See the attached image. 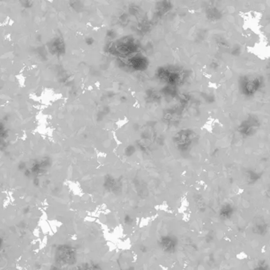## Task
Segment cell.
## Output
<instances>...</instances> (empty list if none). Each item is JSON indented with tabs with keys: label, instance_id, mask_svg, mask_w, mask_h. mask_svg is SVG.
I'll return each mask as SVG.
<instances>
[{
	"label": "cell",
	"instance_id": "277c9868",
	"mask_svg": "<svg viewBox=\"0 0 270 270\" xmlns=\"http://www.w3.org/2000/svg\"><path fill=\"white\" fill-rule=\"evenodd\" d=\"M232 212H233V211H232V208H231L230 205H225V206L223 207L222 209H221L220 215L221 216H222V215H224V218L225 219H227V218L230 217V216L232 215Z\"/></svg>",
	"mask_w": 270,
	"mask_h": 270
},
{
	"label": "cell",
	"instance_id": "6da1fadb",
	"mask_svg": "<svg viewBox=\"0 0 270 270\" xmlns=\"http://www.w3.org/2000/svg\"><path fill=\"white\" fill-rule=\"evenodd\" d=\"M260 123L256 118H250L243 120L239 125L238 130L243 136H251L256 133Z\"/></svg>",
	"mask_w": 270,
	"mask_h": 270
},
{
	"label": "cell",
	"instance_id": "3957f363",
	"mask_svg": "<svg viewBox=\"0 0 270 270\" xmlns=\"http://www.w3.org/2000/svg\"><path fill=\"white\" fill-rule=\"evenodd\" d=\"M163 244H165V245H163L164 246V249H166V250H169V252L173 250L175 246H176V243H175L174 240L173 238H169H169H166V241H165V242H163Z\"/></svg>",
	"mask_w": 270,
	"mask_h": 270
},
{
	"label": "cell",
	"instance_id": "7a4b0ae2",
	"mask_svg": "<svg viewBox=\"0 0 270 270\" xmlns=\"http://www.w3.org/2000/svg\"><path fill=\"white\" fill-rule=\"evenodd\" d=\"M259 83L260 82L258 81V79H247L245 82H244L243 87H242L243 94H248V95L254 94L259 87Z\"/></svg>",
	"mask_w": 270,
	"mask_h": 270
}]
</instances>
